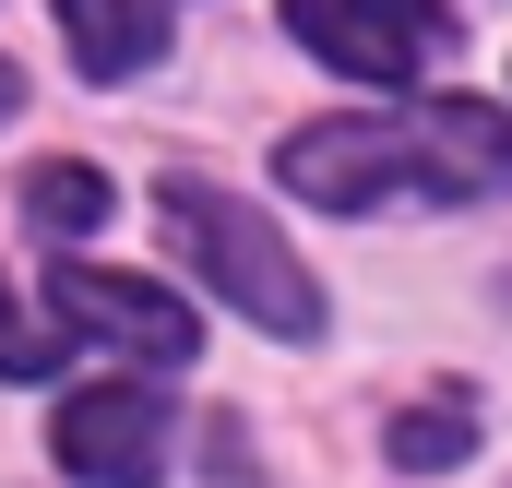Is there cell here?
Instances as JSON below:
<instances>
[{
    "instance_id": "cell-3",
    "label": "cell",
    "mask_w": 512,
    "mask_h": 488,
    "mask_svg": "<svg viewBox=\"0 0 512 488\" xmlns=\"http://www.w3.org/2000/svg\"><path fill=\"white\" fill-rule=\"evenodd\" d=\"M286 24H298L334 72H358V84H417V72L441 60V36H453L441 0H286Z\"/></svg>"
},
{
    "instance_id": "cell-5",
    "label": "cell",
    "mask_w": 512,
    "mask_h": 488,
    "mask_svg": "<svg viewBox=\"0 0 512 488\" xmlns=\"http://www.w3.org/2000/svg\"><path fill=\"white\" fill-rule=\"evenodd\" d=\"M60 465L84 488H155L167 477V405L143 393V381H96V393H72L60 405Z\"/></svg>"
},
{
    "instance_id": "cell-8",
    "label": "cell",
    "mask_w": 512,
    "mask_h": 488,
    "mask_svg": "<svg viewBox=\"0 0 512 488\" xmlns=\"http://www.w3.org/2000/svg\"><path fill=\"white\" fill-rule=\"evenodd\" d=\"M24 215H36L48 239H84V227L108 215V179H96V167H36V179H24Z\"/></svg>"
},
{
    "instance_id": "cell-6",
    "label": "cell",
    "mask_w": 512,
    "mask_h": 488,
    "mask_svg": "<svg viewBox=\"0 0 512 488\" xmlns=\"http://www.w3.org/2000/svg\"><path fill=\"white\" fill-rule=\"evenodd\" d=\"M60 36H72V60L96 84H120V72H143L167 48V0H60Z\"/></svg>"
},
{
    "instance_id": "cell-9",
    "label": "cell",
    "mask_w": 512,
    "mask_h": 488,
    "mask_svg": "<svg viewBox=\"0 0 512 488\" xmlns=\"http://www.w3.org/2000/svg\"><path fill=\"white\" fill-rule=\"evenodd\" d=\"M48 369H60V334H48V322H24V310H12V286H0V381H48Z\"/></svg>"
},
{
    "instance_id": "cell-7",
    "label": "cell",
    "mask_w": 512,
    "mask_h": 488,
    "mask_svg": "<svg viewBox=\"0 0 512 488\" xmlns=\"http://www.w3.org/2000/svg\"><path fill=\"white\" fill-rule=\"evenodd\" d=\"M465 453H477V405H465V393L393 417V465H405V477H441V465H465Z\"/></svg>"
},
{
    "instance_id": "cell-10",
    "label": "cell",
    "mask_w": 512,
    "mask_h": 488,
    "mask_svg": "<svg viewBox=\"0 0 512 488\" xmlns=\"http://www.w3.org/2000/svg\"><path fill=\"white\" fill-rule=\"evenodd\" d=\"M12 108H24V72H12V60H0V120H12Z\"/></svg>"
},
{
    "instance_id": "cell-4",
    "label": "cell",
    "mask_w": 512,
    "mask_h": 488,
    "mask_svg": "<svg viewBox=\"0 0 512 488\" xmlns=\"http://www.w3.org/2000/svg\"><path fill=\"white\" fill-rule=\"evenodd\" d=\"M48 310L72 322V334H96V346H120V358H155L179 369L203 334H191V310L167 298V286H143V274H108V262H60L48 274Z\"/></svg>"
},
{
    "instance_id": "cell-1",
    "label": "cell",
    "mask_w": 512,
    "mask_h": 488,
    "mask_svg": "<svg viewBox=\"0 0 512 488\" xmlns=\"http://www.w3.org/2000/svg\"><path fill=\"white\" fill-rule=\"evenodd\" d=\"M286 191L370 215V203H477L512 191V120L477 96H429V108H370V120H310L286 131Z\"/></svg>"
},
{
    "instance_id": "cell-2",
    "label": "cell",
    "mask_w": 512,
    "mask_h": 488,
    "mask_svg": "<svg viewBox=\"0 0 512 488\" xmlns=\"http://www.w3.org/2000/svg\"><path fill=\"white\" fill-rule=\"evenodd\" d=\"M167 239L191 250V274L215 286V298H239L262 334H322V286L298 274V250L262 227L251 203H227V191H203V179H167Z\"/></svg>"
}]
</instances>
